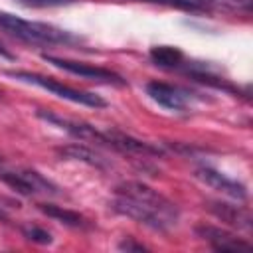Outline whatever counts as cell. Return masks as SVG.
<instances>
[{
  "instance_id": "6da1fadb",
  "label": "cell",
  "mask_w": 253,
  "mask_h": 253,
  "mask_svg": "<svg viewBox=\"0 0 253 253\" xmlns=\"http://www.w3.org/2000/svg\"><path fill=\"white\" fill-rule=\"evenodd\" d=\"M113 210L156 231L174 227L180 217V211L172 200L136 180L123 182L115 188Z\"/></svg>"
},
{
  "instance_id": "7a4b0ae2",
  "label": "cell",
  "mask_w": 253,
  "mask_h": 253,
  "mask_svg": "<svg viewBox=\"0 0 253 253\" xmlns=\"http://www.w3.org/2000/svg\"><path fill=\"white\" fill-rule=\"evenodd\" d=\"M0 30L8 32L10 36L28 42V43H40V45H57V43H73L79 38L73 34L55 28L51 24L43 22H30L24 18H18L8 12H0Z\"/></svg>"
},
{
  "instance_id": "3957f363",
  "label": "cell",
  "mask_w": 253,
  "mask_h": 253,
  "mask_svg": "<svg viewBox=\"0 0 253 253\" xmlns=\"http://www.w3.org/2000/svg\"><path fill=\"white\" fill-rule=\"evenodd\" d=\"M8 77H14L18 81H24V83H32L36 87H42L61 99H67L71 103H77V105H85V107H93V109H103L107 107V101L91 91H79V89H73L69 85H63L51 77H45V75H40V73H32V71H6Z\"/></svg>"
},
{
  "instance_id": "277c9868",
  "label": "cell",
  "mask_w": 253,
  "mask_h": 253,
  "mask_svg": "<svg viewBox=\"0 0 253 253\" xmlns=\"http://www.w3.org/2000/svg\"><path fill=\"white\" fill-rule=\"evenodd\" d=\"M0 180L22 196L57 194V188L36 170H0Z\"/></svg>"
},
{
  "instance_id": "5b68a950",
  "label": "cell",
  "mask_w": 253,
  "mask_h": 253,
  "mask_svg": "<svg viewBox=\"0 0 253 253\" xmlns=\"http://www.w3.org/2000/svg\"><path fill=\"white\" fill-rule=\"evenodd\" d=\"M43 59L67 73L79 75L83 79H91V81H99V83H107V85H117V87H125L126 81L105 67H97V65H89V63H81V61H71V59H61V57H53V55H43Z\"/></svg>"
},
{
  "instance_id": "8992f818",
  "label": "cell",
  "mask_w": 253,
  "mask_h": 253,
  "mask_svg": "<svg viewBox=\"0 0 253 253\" xmlns=\"http://www.w3.org/2000/svg\"><path fill=\"white\" fill-rule=\"evenodd\" d=\"M196 178H200L206 186H210V188L221 192L223 196H227V198H231V200L243 202V200L247 198V188H245L241 182H237V180H233V178H227L225 174H221L219 170H213V168H210V166L198 168V170H196Z\"/></svg>"
},
{
  "instance_id": "52a82bcc",
  "label": "cell",
  "mask_w": 253,
  "mask_h": 253,
  "mask_svg": "<svg viewBox=\"0 0 253 253\" xmlns=\"http://www.w3.org/2000/svg\"><path fill=\"white\" fill-rule=\"evenodd\" d=\"M196 233L217 251H251V243L243 241L241 237H237L235 233H231L227 229H221V227H215L210 223L196 225Z\"/></svg>"
},
{
  "instance_id": "ba28073f",
  "label": "cell",
  "mask_w": 253,
  "mask_h": 253,
  "mask_svg": "<svg viewBox=\"0 0 253 253\" xmlns=\"http://www.w3.org/2000/svg\"><path fill=\"white\" fill-rule=\"evenodd\" d=\"M38 117L63 128L65 132H69L71 136L79 138V140H85V142H97L101 146H107V140H105V130H97L95 126L87 125V123H79V121H69V119H61L53 113H45V111H38Z\"/></svg>"
},
{
  "instance_id": "9c48e42d",
  "label": "cell",
  "mask_w": 253,
  "mask_h": 253,
  "mask_svg": "<svg viewBox=\"0 0 253 253\" xmlns=\"http://www.w3.org/2000/svg\"><path fill=\"white\" fill-rule=\"evenodd\" d=\"M146 95L156 101L160 107L170 109V111H184L188 107V91L162 83V81H148L146 83Z\"/></svg>"
},
{
  "instance_id": "30bf717a",
  "label": "cell",
  "mask_w": 253,
  "mask_h": 253,
  "mask_svg": "<svg viewBox=\"0 0 253 253\" xmlns=\"http://www.w3.org/2000/svg\"><path fill=\"white\" fill-rule=\"evenodd\" d=\"M105 140H107V148H113V150H119V152H126V154H162L158 146L150 144V142H144V140H138L134 136H128L121 130H115V128H109L105 130Z\"/></svg>"
},
{
  "instance_id": "8fae6325",
  "label": "cell",
  "mask_w": 253,
  "mask_h": 253,
  "mask_svg": "<svg viewBox=\"0 0 253 253\" xmlns=\"http://www.w3.org/2000/svg\"><path fill=\"white\" fill-rule=\"evenodd\" d=\"M208 210L217 219H221L223 223H227L231 227L245 229V231H249L253 227V217H251L249 210H245L241 206H233L227 202H208Z\"/></svg>"
},
{
  "instance_id": "7c38bea8",
  "label": "cell",
  "mask_w": 253,
  "mask_h": 253,
  "mask_svg": "<svg viewBox=\"0 0 253 253\" xmlns=\"http://www.w3.org/2000/svg\"><path fill=\"white\" fill-rule=\"evenodd\" d=\"M57 154L61 158H67V160H81V162H85L89 166H95L99 170H105L107 168L105 158L99 156L89 146H83V144H69V146H63V148H57Z\"/></svg>"
},
{
  "instance_id": "4fadbf2b",
  "label": "cell",
  "mask_w": 253,
  "mask_h": 253,
  "mask_svg": "<svg viewBox=\"0 0 253 253\" xmlns=\"http://www.w3.org/2000/svg\"><path fill=\"white\" fill-rule=\"evenodd\" d=\"M38 208H40L47 217H53V219H57V221H61V223H65V225H69V227L85 229V227H89V225H91V223H89L81 213L71 211V210H65V208H61V206H53V204H40Z\"/></svg>"
},
{
  "instance_id": "5bb4252c",
  "label": "cell",
  "mask_w": 253,
  "mask_h": 253,
  "mask_svg": "<svg viewBox=\"0 0 253 253\" xmlns=\"http://www.w3.org/2000/svg\"><path fill=\"white\" fill-rule=\"evenodd\" d=\"M150 59L164 69H180L184 65V53L174 45H156L150 49Z\"/></svg>"
},
{
  "instance_id": "9a60e30c",
  "label": "cell",
  "mask_w": 253,
  "mask_h": 253,
  "mask_svg": "<svg viewBox=\"0 0 253 253\" xmlns=\"http://www.w3.org/2000/svg\"><path fill=\"white\" fill-rule=\"evenodd\" d=\"M134 2L162 4V6H170V8H178V10H186V12H202V10H208L200 0H134Z\"/></svg>"
},
{
  "instance_id": "2e32d148",
  "label": "cell",
  "mask_w": 253,
  "mask_h": 253,
  "mask_svg": "<svg viewBox=\"0 0 253 253\" xmlns=\"http://www.w3.org/2000/svg\"><path fill=\"white\" fill-rule=\"evenodd\" d=\"M206 8L217 6V8H227V10H249L251 0H200Z\"/></svg>"
},
{
  "instance_id": "e0dca14e",
  "label": "cell",
  "mask_w": 253,
  "mask_h": 253,
  "mask_svg": "<svg viewBox=\"0 0 253 253\" xmlns=\"http://www.w3.org/2000/svg\"><path fill=\"white\" fill-rule=\"evenodd\" d=\"M24 235H26V239H30V241H34V243H40V245H47V243H51V235H49L45 229L38 227V225L24 227Z\"/></svg>"
},
{
  "instance_id": "ac0fdd59",
  "label": "cell",
  "mask_w": 253,
  "mask_h": 253,
  "mask_svg": "<svg viewBox=\"0 0 253 253\" xmlns=\"http://www.w3.org/2000/svg\"><path fill=\"white\" fill-rule=\"evenodd\" d=\"M16 2L28 8H57V6H69L77 0H16Z\"/></svg>"
},
{
  "instance_id": "d6986e66",
  "label": "cell",
  "mask_w": 253,
  "mask_h": 253,
  "mask_svg": "<svg viewBox=\"0 0 253 253\" xmlns=\"http://www.w3.org/2000/svg\"><path fill=\"white\" fill-rule=\"evenodd\" d=\"M119 249H123V251H146V247H144L142 243H134L132 239L121 241V243H119Z\"/></svg>"
},
{
  "instance_id": "ffe728a7",
  "label": "cell",
  "mask_w": 253,
  "mask_h": 253,
  "mask_svg": "<svg viewBox=\"0 0 253 253\" xmlns=\"http://www.w3.org/2000/svg\"><path fill=\"white\" fill-rule=\"evenodd\" d=\"M0 55H2V57H6V59H14V55H12L10 51H6L2 45H0Z\"/></svg>"
},
{
  "instance_id": "44dd1931",
  "label": "cell",
  "mask_w": 253,
  "mask_h": 253,
  "mask_svg": "<svg viewBox=\"0 0 253 253\" xmlns=\"http://www.w3.org/2000/svg\"><path fill=\"white\" fill-rule=\"evenodd\" d=\"M0 219H2V221H8V217H6V213L2 211V208H0Z\"/></svg>"
}]
</instances>
